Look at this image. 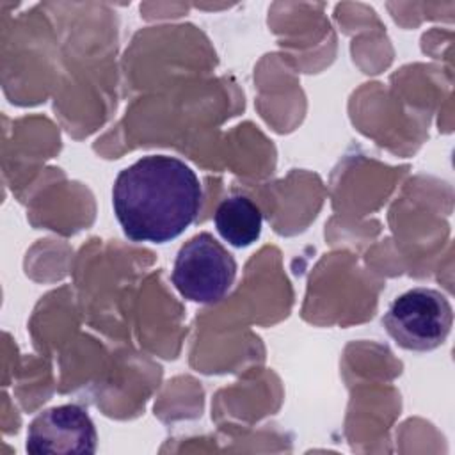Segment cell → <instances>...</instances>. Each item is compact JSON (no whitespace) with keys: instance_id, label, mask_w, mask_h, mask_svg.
<instances>
[{"instance_id":"cell-2","label":"cell","mask_w":455,"mask_h":455,"mask_svg":"<svg viewBox=\"0 0 455 455\" xmlns=\"http://www.w3.org/2000/svg\"><path fill=\"white\" fill-rule=\"evenodd\" d=\"M453 309L439 290L418 286L398 295L387 307L382 325L393 341L412 352H430L450 336Z\"/></svg>"},{"instance_id":"cell-5","label":"cell","mask_w":455,"mask_h":455,"mask_svg":"<svg viewBox=\"0 0 455 455\" xmlns=\"http://www.w3.org/2000/svg\"><path fill=\"white\" fill-rule=\"evenodd\" d=\"M215 228L219 235L233 247H249L259 235L263 226V215L256 203L247 196L236 194L224 199L215 212Z\"/></svg>"},{"instance_id":"cell-3","label":"cell","mask_w":455,"mask_h":455,"mask_svg":"<svg viewBox=\"0 0 455 455\" xmlns=\"http://www.w3.org/2000/svg\"><path fill=\"white\" fill-rule=\"evenodd\" d=\"M171 277L185 299L215 304L231 290L236 277V261L213 235L204 231L180 247Z\"/></svg>"},{"instance_id":"cell-1","label":"cell","mask_w":455,"mask_h":455,"mask_svg":"<svg viewBox=\"0 0 455 455\" xmlns=\"http://www.w3.org/2000/svg\"><path fill=\"white\" fill-rule=\"evenodd\" d=\"M203 190L196 172L180 158L148 155L124 167L112 187V206L132 242L165 243L197 217Z\"/></svg>"},{"instance_id":"cell-4","label":"cell","mask_w":455,"mask_h":455,"mask_svg":"<svg viewBox=\"0 0 455 455\" xmlns=\"http://www.w3.org/2000/svg\"><path fill=\"white\" fill-rule=\"evenodd\" d=\"M25 448L32 455L94 453L96 427L89 412L76 403L50 407L37 414L27 430Z\"/></svg>"}]
</instances>
